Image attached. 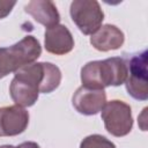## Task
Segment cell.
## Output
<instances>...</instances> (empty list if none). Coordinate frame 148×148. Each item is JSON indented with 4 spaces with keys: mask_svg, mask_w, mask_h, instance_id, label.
<instances>
[{
    "mask_svg": "<svg viewBox=\"0 0 148 148\" xmlns=\"http://www.w3.org/2000/svg\"><path fill=\"white\" fill-rule=\"evenodd\" d=\"M61 81L60 69L51 62H32L23 66L10 82L12 99L20 106H31L38 99V94H50Z\"/></svg>",
    "mask_w": 148,
    "mask_h": 148,
    "instance_id": "1",
    "label": "cell"
},
{
    "mask_svg": "<svg viewBox=\"0 0 148 148\" xmlns=\"http://www.w3.org/2000/svg\"><path fill=\"white\" fill-rule=\"evenodd\" d=\"M127 72V62L119 57L89 61L81 69V82L86 88L103 90L109 86L125 83Z\"/></svg>",
    "mask_w": 148,
    "mask_h": 148,
    "instance_id": "2",
    "label": "cell"
},
{
    "mask_svg": "<svg viewBox=\"0 0 148 148\" xmlns=\"http://www.w3.org/2000/svg\"><path fill=\"white\" fill-rule=\"evenodd\" d=\"M40 53V44L34 36H25L12 46L0 47V79L32 64Z\"/></svg>",
    "mask_w": 148,
    "mask_h": 148,
    "instance_id": "3",
    "label": "cell"
},
{
    "mask_svg": "<svg viewBox=\"0 0 148 148\" xmlns=\"http://www.w3.org/2000/svg\"><path fill=\"white\" fill-rule=\"evenodd\" d=\"M69 13L73 22L84 35L95 34L104 20V13L96 0H74Z\"/></svg>",
    "mask_w": 148,
    "mask_h": 148,
    "instance_id": "4",
    "label": "cell"
},
{
    "mask_svg": "<svg viewBox=\"0 0 148 148\" xmlns=\"http://www.w3.org/2000/svg\"><path fill=\"white\" fill-rule=\"evenodd\" d=\"M102 119L105 130L114 136L127 135L133 126L131 106L118 99L105 103L102 109Z\"/></svg>",
    "mask_w": 148,
    "mask_h": 148,
    "instance_id": "5",
    "label": "cell"
},
{
    "mask_svg": "<svg viewBox=\"0 0 148 148\" xmlns=\"http://www.w3.org/2000/svg\"><path fill=\"white\" fill-rule=\"evenodd\" d=\"M147 51L135 54L127 64V77L125 81L127 92L135 99L146 101L148 98L147 82Z\"/></svg>",
    "mask_w": 148,
    "mask_h": 148,
    "instance_id": "6",
    "label": "cell"
},
{
    "mask_svg": "<svg viewBox=\"0 0 148 148\" xmlns=\"http://www.w3.org/2000/svg\"><path fill=\"white\" fill-rule=\"evenodd\" d=\"M29 113L20 105L0 108V136H14L25 131Z\"/></svg>",
    "mask_w": 148,
    "mask_h": 148,
    "instance_id": "7",
    "label": "cell"
},
{
    "mask_svg": "<svg viewBox=\"0 0 148 148\" xmlns=\"http://www.w3.org/2000/svg\"><path fill=\"white\" fill-rule=\"evenodd\" d=\"M72 103L77 112L92 116L102 111L106 103V95L102 89H90L82 86L74 92Z\"/></svg>",
    "mask_w": 148,
    "mask_h": 148,
    "instance_id": "8",
    "label": "cell"
},
{
    "mask_svg": "<svg viewBox=\"0 0 148 148\" xmlns=\"http://www.w3.org/2000/svg\"><path fill=\"white\" fill-rule=\"evenodd\" d=\"M45 49L47 52L62 56L71 52L74 47V39L67 27L57 24L45 31Z\"/></svg>",
    "mask_w": 148,
    "mask_h": 148,
    "instance_id": "9",
    "label": "cell"
},
{
    "mask_svg": "<svg viewBox=\"0 0 148 148\" xmlns=\"http://www.w3.org/2000/svg\"><path fill=\"white\" fill-rule=\"evenodd\" d=\"M25 13L31 15L34 20L47 29L59 24L60 15L56 5L50 0H32L24 7Z\"/></svg>",
    "mask_w": 148,
    "mask_h": 148,
    "instance_id": "10",
    "label": "cell"
},
{
    "mask_svg": "<svg viewBox=\"0 0 148 148\" xmlns=\"http://www.w3.org/2000/svg\"><path fill=\"white\" fill-rule=\"evenodd\" d=\"M123 31L113 24L102 25L95 34L90 37V44L98 51H110L117 50L124 44Z\"/></svg>",
    "mask_w": 148,
    "mask_h": 148,
    "instance_id": "11",
    "label": "cell"
},
{
    "mask_svg": "<svg viewBox=\"0 0 148 148\" xmlns=\"http://www.w3.org/2000/svg\"><path fill=\"white\" fill-rule=\"evenodd\" d=\"M80 148H116V146L105 136H102L99 134H92L82 140Z\"/></svg>",
    "mask_w": 148,
    "mask_h": 148,
    "instance_id": "12",
    "label": "cell"
},
{
    "mask_svg": "<svg viewBox=\"0 0 148 148\" xmlns=\"http://www.w3.org/2000/svg\"><path fill=\"white\" fill-rule=\"evenodd\" d=\"M16 5V1H7V0H0V20L6 17L13 9V7Z\"/></svg>",
    "mask_w": 148,
    "mask_h": 148,
    "instance_id": "13",
    "label": "cell"
},
{
    "mask_svg": "<svg viewBox=\"0 0 148 148\" xmlns=\"http://www.w3.org/2000/svg\"><path fill=\"white\" fill-rule=\"evenodd\" d=\"M17 148H40L36 142L32 141H28V142H23L21 145L17 146Z\"/></svg>",
    "mask_w": 148,
    "mask_h": 148,
    "instance_id": "14",
    "label": "cell"
},
{
    "mask_svg": "<svg viewBox=\"0 0 148 148\" xmlns=\"http://www.w3.org/2000/svg\"><path fill=\"white\" fill-rule=\"evenodd\" d=\"M0 148H17V147H14V146H10V145H5V146H1Z\"/></svg>",
    "mask_w": 148,
    "mask_h": 148,
    "instance_id": "15",
    "label": "cell"
}]
</instances>
